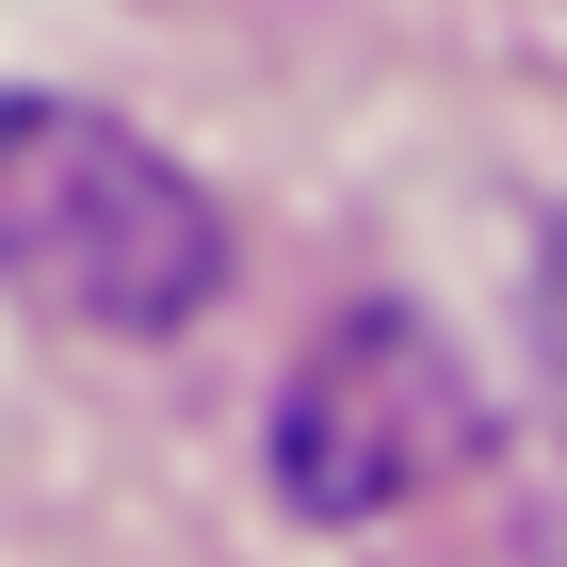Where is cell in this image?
I'll list each match as a JSON object with an SVG mask.
<instances>
[{
	"label": "cell",
	"mask_w": 567,
	"mask_h": 567,
	"mask_svg": "<svg viewBox=\"0 0 567 567\" xmlns=\"http://www.w3.org/2000/svg\"><path fill=\"white\" fill-rule=\"evenodd\" d=\"M471 373H454V341L437 324H405V308H357V324H324L292 373V405H276V486H292L308 519H373V503H405V486L471 471Z\"/></svg>",
	"instance_id": "cell-2"
},
{
	"label": "cell",
	"mask_w": 567,
	"mask_h": 567,
	"mask_svg": "<svg viewBox=\"0 0 567 567\" xmlns=\"http://www.w3.org/2000/svg\"><path fill=\"white\" fill-rule=\"evenodd\" d=\"M0 276L65 324H114V341H163L227 292V212L131 114H82V97H0Z\"/></svg>",
	"instance_id": "cell-1"
}]
</instances>
